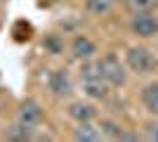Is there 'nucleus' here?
I'll return each instance as SVG.
<instances>
[{
    "label": "nucleus",
    "instance_id": "nucleus-1",
    "mask_svg": "<svg viewBox=\"0 0 158 142\" xmlns=\"http://www.w3.org/2000/svg\"><path fill=\"white\" fill-rule=\"evenodd\" d=\"M80 81H83V90H85L87 97L92 100H104L109 95V83H106L104 74H102V67L97 62H87L85 67L80 69Z\"/></svg>",
    "mask_w": 158,
    "mask_h": 142
},
{
    "label": "nucleus",
    "instance_id": "nucleus-2",
    "mask_svg": "<svg viewBox=\"0 0 158 142\" xmlns=\"http://www.w3.org/2000/svg\"><path fill=\"white\" fill-rule=\"evenodd\" d=\"M125 62L135 74H149V71H153V67H156V57L151 54V50H149V47H142V45L130 47L127 54H125Z\"/></svg>",
    "mask_w": 158,
    "mask_h": 142
},
{
    "label": "nucleus",
    "instance_id": "nucleus-3",
    "mask_svg": "<svg viewBox=\"0 0 158 142\" xmlns=\"http://www.w3.org/2000/svg\"><path fill=\"white\" fill-rule=\"evenodd\" d=\"M99 67H102V74H104V78H106L109 85H123V83L127 81L125 67L120 64V59L113 52L104 54V57L99 59Z\"/></svg>",
    "mask_w": 158,
    "mask_h": 142
},
{
    "label": "nucleus",
    "instance_id": "nucleus-4",
    "mask_svg": "<svg viewBox=\"0 0 158 142\" xmlns=\"http://www.w3.org/2000/svg\"><path fill=\"white\" fill-rule=\"evenodd\" d=\"M130 28H132V33L139 36V38H151V36L158 33V17L151 14V10H149V12L132 14Z\"/></svg>",
    "mask_w": 158,
    "mask_h": 142
},
{
    "label": "nucleus",
    "instance_id": "nucleus-5",
    "mask_svg": "<svg viewBox=\"0 0 158 142\" xmlns=\"http://www.w3.org/2000/svg\"><path fill=\"white\" fill-rule=\"evenodd\" d=\"M40 118H43V109H40V104L35 100H24L19 107V114H17V121L24 123V126H28V128H35L40 123Z\"/></svg>",
    "mask_w": 158,
    "mask_h": 142
},
{
    "label": "nucleus",
    "instance_id": "nucleus-6",
    "mask_svg": "<svg viewBox=\"0 0 158 142\" xmlns=\"http://www.w3.org/2000/svg\"><path fill=\"white\" fill-rule=\"evenodd\" d=\"M47 85H50V90H52L54 95H59V97H64V95L71 93V76H69V71L66 69H57V71H52L50 74V78H47Z\"/></svg>",
    "mask_w": 158,
    "mask_h": 142
},
{
    "label": "nucleus",
    "instance_id": "nucleus-7",
    "mask_svg": "<svg viewBox=\"0 0 158 142\" xmlns=\"http://www.w3.org/2000/svg\"><path fill=\"white\" fill-rule=\"evenodd\" d=\"M66 114L71 116L73 121L80 123V121H92L94 116H97V109H94V104H90V102L78 100V102H71V104H69Z\"/></svg>",
    "mask_w": 158,
    "mask_h": 142
},
{
    "label": "nucleus",
    "instance_id": "nucleus-8",
    "mask_svg": "<svg viewBox=\"0 0 158 142\" xmlns=\"http://www.w3.org/2000/svg\"><path fill=\"white\" fill-rule=\"evenodd\" d=\"M97 52V47H94V43L87 38V36H76L71 43V54L76 57V59H90L92 54Z\"/></svg>",
    "mask_w": 158,
    "mask_h": 142
},
{
    "label": "nucleus",
    "instance_id": "nucleus-9",
    "mask_svg": "<svg viewBox=\"0 0 158 142\" xmlns=\"http://www.w3.org/2000/svg\"><path fill=\"white\" fill-rule=\"evenodd\" d=\"M102 128H94L90 121H80L78 126H76V130H73V137L78 142H97L102 140Z\"/></svg>",
    "mask_w": 158,
    "mask_h": 142
},
{
    "label": "nucleus",
    "instance_id": "nucleus-10",
    "mask_svg": "<svg viewBox=\"0 0 158 142\" xmlns=\"http://www.w3.org/2000/svg\"><path fill=\"white\" fill-rule=\"evenodd\" d=\"M142 104H144V109L149 114L158 116V81L142 88Z\"/></svg>",
    "mask_w": 158,
    "mask_h": 142
},
{
    "label": "nucleus",
    "instance_id": "nucleus-11",
    "mask_svg": "<svg viewBox=\"0 0 158 142\" xmlns=\"http://www.w3.org/2000/svg\"><path fill=\"white\" fill-rule=\"evenodd\" d=\"M12 38L17 43H28L33 38V24L26 19H17L12 26Z\"/></svg>",
    "mask_w": 158,
    "mask_h": 142
},
{
    "label": "nucleus",
    "instance_id": "nucleus-12",
    "mask_svg": "<svg viewBox=\"0 0 158 142\" xmlns=\"http://www.w3.org/2000/svg\"><path fill=\"white\" fill-rule=\"evenodd\" d=\"M31 130L33 128H28V126H24V123L17 121L5 130V137L7 140H28V137H31Z\"/></svg>",
    "mask_w": 158,
    "mask_h": 142
},
{
    "label": "nucleus",
    "instance_id": "nucleus-13",
    "mask_svg": "<svg viewBox=\"0 0 158 142\" xmlns=\"http://www.w3.org/2000/svg\"><path fill=\"white\" fill-rule=\"evenodd\" d=\"M43 47H45V52H50V54H61L64 52V41H61L57 33H50V36H45Z\"/></svg>",
    "mask_w": 158,
    "mask_h": 142
},
{
    "label": "nucleus",
    "instance_id": "nucleus-14",
    "mask_svg": "<svg viewBox=\"0 0 158 142\" xmlns=\"http://www.w3.org/2000/svg\"><path fill=\"white\" fill-rule=\"evenodd\" d=\"M113 2H116V0H87L85 10L90 14H106L113 7Z\"/></svg>",
    "mask_w": 158,
    "mask_h": 142
},
{
    "label": "nucleus",
    "instance_id": "nucleus-15",
    "mask_svg": "<svg viewBox=\"0 0 158 142\" xmlns=\"http://www.w3.org/2000/svg\"><path fill=\"white\" fill-rule=\"evenodd\" d=\"M123 2H125V10L130 14H139V12H149L156 0H123Z\"/></svg>",
    "mask_w": 158,
    "mask_h": 142
},
{
    "label": "nucleus",
    "instance_id": "nucleus-16",
    "mask_svg": "<svg viewBox=\"0 0 158 142\" xmlns=\"http://www.w3.org/2000/svg\"><path fill=\"white\" fill-rule=\"evenodd\" d=\"M99 128H102V133H104L106 137H113V140H120V137H123V128L113 121H102Z\"/></svg>",
    "mask_w": 158,
    "mask_h": 142
},
{
    "label": "nucleus",
    "instance_id": "nucleus-17",
    "mask_svg": "<svg viewBox=\"0 0 158 142\" xmlns=\"http://www.w3.org/2000/svg\"><path fill=\"white\" fill-rule=\"evenodd\" d=\"M146 137L151 142H158V123H149L146 126Z\"/></svg>",
    "mask_w": 158,
    "mask_h": 142
}]
</instances>
